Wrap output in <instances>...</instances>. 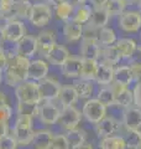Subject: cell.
I'll list each match as a JSON object with an SVG mask.
<instances>
[{
    "label": "cell",
    "mask_w": 141,
    "mask_h": 149,
    "mask_svg": "<svg viewBox=\"0 0 141 149\" xmlns=\"http://www.w3.org/2000/svg\"><path fill=\"white\" fill-rule=\"evenodd\" d=\"M30 58L24 57L17 54H12L8 56L6 66L4 70V80L10 87H16L19 83L26 81L27 72H29Z\"/></svg>",
    "instance_id": "cell-1"
},
{
    "label": "cell",
    "mask_w": 141,
    "mask_h": 149,
    "mask_svg": "<svg viewBox=\"0 0 141 149\" xmlns=\"http://www.w3.org/2000/svg\"><path fill=\"white\" fill-rule=\"evenodd\" d=\"M34 118L29 117V116H22L17 114L16 122L14 124V128L11 130L12 137L15 138V141L17 142L19 146H27L31 144L32 137H34Z\"/></svg>",
    "instance_id": "cell-2"
},
{
    "label": "cell",
    "mask_w": 141,
    "mask_h": 149,
    "mask_svg": "<svg viewBox=\"0 0 141 149\" xmlns=\"http://www.w3.org/2000/svg\"><path fill=\"white\" fill-rule=\"evenodd\" d=\"M118 27L125 34H138L141 30V14L138 9H126L118 16Z\"/></svg>",
    "instance_id": "cell-3"
},
{
    "label": "cell",
    "mask_w": 141,
    "mask_h": 149,
    "mask_svg": "<svg viewBox=\"0 0 141 149\" xmlns=\"http://www.w3.org/2000/svg\"><path fill=\"white\" fill-rule=\"evenodd\" d=\"M15 96L17 102H31V103H40L41 96L39 90V82L26 80L15 87Z\"/></svg>",
    "instance_id": "cell-4"
},
{
    "label": "cell",
    "mask_w": 141,
    "mask_h": 149,
    "mask_svg": "<svg viewBox=\"0 0 141 149\" xmlns=\"http://www.w3.org/2000/svg\"><path fill=\"white\" fill-rule=\"evenodd\" d=\"M82 116L89 123L97 124L100 119L106 116V107L97 98H88L86 100L82 108Z\"/></svg>",
    "instance_id": "cell-5"
},
{
    "label": "cell",
    "mask_w": 141,
    "mask_h": 149,
    "mask_svg": "<svg viewBox=\"0 0 141 149\" xmlns=\"http://www.w3.org/2000/svg\"><path fill=\"white\" fill-rule=\"evenodd\" d=\"M51 19H52V10H51L50 4H46V3L32 4L29 20L34 26L44 27L46 25H48Z\"/></svg>",
    "instance_id": "cell-6"
},
{
    "label": "cell",
    "mask_w": 141,
    "mask_h": 149,
    "mask_svg": "<svg viewBox=\"0 0 141 149\" xmlns=\"http://www.w3.org/2000/svg\"><path fill=\"white\" fill-rule=\"evenodd\" d=\"M82 120V112H79L74 106L63 107L61 109L59 118L57 120V124L64 130H69L73 128H77L78 124Z\"/></svg>",
    "instance_id": "cell-7"
},
{
    "label": "cell",
    "mask_w": 141,
    "mask_h": 149,
    "mask_svg": "<svg viewBox=\"0 0 141 149\" xmlns=\"http://www.w3.org/2000/svg\"><path fill=\"white\" fill-rule=\"evenodd\" d=\"M121 120H118L113 116H105L103 119H100L97 124H94L95 127V133L98 138H105L113 136V134H120L121 129Z\"/></svg>",
    "instance_id": "cell-8"
},
{
    "label": "cell",
    "mask_w": 141,
    "mask_h": 149,
    "mask_svg": "<svg viewBox=\"0 0 141 149\" xmlns=\"http://www.w3.org/2000/svg\"><path fill=\"white\" fill-rule=\"evenodd\" d=\"M55 101H44V103L40 104L39 114L37 117L44 124L46 125H52L56 124L59 118L61 108L53 103Z\"/></svg>",
    "instance_id": "cell-9"
},
{
    "label": "cell",
    "mask_w": 141,
    "mask_h": 149,
    "mask_svg": "<svg viewBox=\"0 0 141 149\" xmlns=\"http://www.w3.org/2000/svg\"><path fill=\"white\" fill-rule=\"evenodd\" d=\"M61 83L55 78L45 77L39 81L41 101H56L61 90Z\"/></svg>",
    "instance_id": "cell-10"
},
{
    "label": "cell",
    "mask_w": 141,
    "mask_h": 149,
    "mask_svg": "<svg viewBox=\"0 0 141 149\" xmlns=\"http://www.w3.org/2000/svg\"><path fill=\"white\" fill-rule=\"evenodd\" d=\"M121 123H123V127L125 128V130L141 129V108L134 104L128 107V108H124Z\"/></svg>",
    "instance_id": "cell-11"
},
{
    "label": "cell",
    "mask_w": 141,
    "mask_h": 149,
    "mask_svg": "<svg viewBox=\"0 0 141 149\" xmlns=\"http://www.w3.org/2000/svg\"><path fill=\"white\" fill-rule=\"evenodd\" d=\"M110 86L115 92V107L124 109L134 104V93L130 86H121L115 82H111Z\"/></svg>",
    "instance_id": "cell-12"
},
{
    "label": "cell",
    "mask_w": 141,
    "mask_h": 149,
    "mask_svg": "<svg viewBox=\"0 0 141 149\" xmlns=\"http://www.w3.org/2000/svg\"><path fill=\"white\" fill-rule=\"evenodd\" d=\"M4 34H5V39L10 42H17L19 40L26 35L25 25L21 20L19 19H11L8 21V24L4 26Z\"/></svg>",
    "instance_id": "cell-13"
},
{
    "label": "cell",
    "mask_w": 141,
    "mask_h": 149,
    "mask_svg": "<svg viewBox=\"0 0 141 149\" xmlns=\"http://www.w3.org/2000/svg\"><path fill=\"white\" fill-rule=\"evenodd\" d=\"M114 70L115 66L106 61L99 60L98 63V70L94 77V82L100 86H108L114 81Z\"/></svg>",
    "instance_id": "cell-14"
},
{
    "label": "cell",
    "mask_w": 141,
    "mask_h": 149,
    "mask_svg": "<svg viewBox=\"0 0 141 149\" xmlns=\"http://www.w3.org/2000/svg\"><path fill=\"white\" fill-rule=\"evenodd\" d=\"M37 40V52L46 57L50 51L53 49L56 42V34L52 30H44L41 31L36 37Z\"/></svg>",
    "instance_id": "cell-15"
},
{
    "label": "cell",
    "mask_w": 141,
    "mask_h": 149,
    "mask_svg": "<svg viewBox=\"0 0 141 149\" xmlns=\"http://www.w3.org/2000/svg\"><path fill=\"white\" fill-rule=\"evenodd\" d=\"M37 52V40L32 35H25L15 45V54L24 57H32Z\"/></svg>",
    "instance_id": "cell-16"
},
{
    "label": "cell",
    "mask_w": 141,
    "mask_h": 149,
    "mask_svg": "<svg viewBox=\"0 0 141 149\" xmlns=\"http://www.w3.org/2000/svg\"><path fill=\"white\" fill-rule=\"evenodd\" d=\"M100 52H102V46L98 42V40L82 39L81 46H79V57L99 60Z\"/></svg>",
    "instance_id": "cell-17"
},
{
    "label": "cell",
    "mask_w": 141,
    "mask_h": 149,
    "mask_svg": "<svg viewBox=\"0 0 141 149\" xmlns=\"http://www.w3.org/2000/svg\"><path fill=\"white\" fill-rule=\"evenodd\" d=\"M82 61L83 60L79 56H69L64 61V63L61 66L62 74L67 78H72V80H76V78L81 77Z\"/></svg>",
    "instance_id": "cell-18"
},
{
    "label": "cell",
    "mask_w": 141,
    "mask_h": 149,
    "mask_svg": "<svg viewBox=\"0 0 141 149\" xmlns=\"http://www.w3.org/2000/svg\"><path fill=\"white\" fill-rule=\"evenodd\" d=\"M63 36L67 42H77L82 40L83 36V24L78 22L73 19L64 21L63 25Z\"/></svg>",
    "instance_id": "cell-19"
},
{
    "label": "cell",
    "mask_w": 141,
    "mask_h": 149,
    "mask_svg": "<svg viewBox=\"0 0 141 149\" xmlns=\"http://www.w3.org/2000/svg\"><path fill=\"white\" fill-rule=\"evenodd\" d=\"M48 63L44 60H34L30 62L29 66V72H27V80H32V81H37L39 82L42 78L47 77L48 74Z\"/></svg>",
    "instance_id": "cell-20"
},
{
    "label": "cell",
    "mask_w": 141,
    "mask_h": 149,
    "mask_svg": "<svg viewBox=\"0 0 141 149\" xmlns=\"http://www.w3.org/2000/svg\"><path fill=\"white\" fill-rule=\"evenodd\" d=\"M57 100L59 101V103L63 108V107L74 106L77 103V101L79 100V97L73 85H66L61 87Z\"/></svg>",
    "instance_id": "cell-21"
},
{
    "label": "cell",
    "mask_w": 141,
    "mask_h": 149,
    "mask_svg": "<svg viewBox=\"0 0 141 149\" xmlns=\"http://www.w3.org/2000/svg\"><path fill=\"white\" fill-rule=\"evenodd\" d=\"M118 85L121 86H130L135 82L134 81V74L131 71V67L129 65H119L115 66L114 70V81Z\"/></svg>",
    "instance_id": "cell-22"
},
{
    "label": "cell",
    "mask_w": 141,
    "mask_h": 149,
    "mask_svg": "<svg viewBox=\"0 0 141 149\" xmlns=\"http://www.w3.org/2000/svg\"><path fill=\"white\" fill-rule=\"evenodd\" d=\"M114 45L119 50L123 60H129L134 55L136 47H138V42L133 37H118L116 42Z\"/></svg>",
    "instance_id": "cell-23"
},
{
    "label": "cell",
    "mask_w": 141,
    "mask_h": 149,
    "mask_svg": "<svg viewBox=\"0 0 141 149\" xmlns=\"http://www.w3.org/2000/svg\"><path fill=\"white\" fill-rule=\"evenodd\" d=\"M69 51L67 50V47L63 45H58L56 44L53 46V49L50 51V54L46 56L47 61H48L51 65H53V66H62L64 63V61L69 57Z\"/></svg>",
    "instance_id": "cell-24"
},
{
    "label": "cell",
    "mask_w": 141,
    "mask_h": 149,
    "mask_svg": "<svg viewBox=\"0 0 141 149\" xmlns=\"http://www.w3.org/2000/svg\"><path fill=\"white\" fill-rule=\"evenodd\" d=\"M94 83L95 82L93 80H87V78H82V77H78L74 80L73 86L76 88L79 98L81 100L91 98L94 92Z\"/></svg>",
    "instance_id": "cell-25"
},
{
    "label": "cell",
    "mask_w": 141,
    "mask_h": 149,
    "mask_svg": "<svg viewBox=\"0 0 141 149\" xmlns=\"http://www.w3.org/2000/svg\"><path fill=\"white\" fill-rule=\"evenodd\" d=\"M52 138H53V133L51 132V130H48V129L37 130V132L34 133L31 146L36 149H50Z\"/></svg>",
    "instance_id": "cell-26"
},
{
    "label": "cell",
    "mask_w": 141,
    "mask_h": 149,
    "mask_svg": "<svg viewBox=\"0 0 141 149\" xmlns=\"http://www.w3.org/2000/svg\"><path fill=\"white\" fill-rule=\"evenodd\" d=\"M110 16L108 11L105 10V8H93L92 9V14H91V19H89V24L102 29V27L106 26L109 24Z\"/></svg>",
    "instance_id": "cell-27"
},
{
    "label": "cell",
    "mask_w": 141,
    "mask_h": 149,
    "mask_svg": "<svg viewBox=\"0 0 141 149\" xmlns=\"http://www.w3.org/2000/svg\"><path fill=\"white\" fill-rule=\"evenodd\" d=\"M98 147L102 149H125L126 142L124 136L121 134H113V136L100 138Z\"/></svg>",
    "instance_id": "cell-28"
},
{
    "label": "cell",
    "mask_w": 141,
    "mask_h": 149,
    "mask_svg": "<svg viewBox=\"0 0 141 149\" xmlns=\"http://www.w3.org/2000/svg\"><path fill=\"white\" fill-rule=\"evenodd\" d=\"M32 9V4L29 1H24V3H14V6L11 8V10L6 15L9 19H29L30 13Z\"/></svg>",
    "instance_id": "cell-29"
},
{
    "label": "cell",
    "mask_w": 141,
    "mask_h": 149,
    "mask_svg": "<svg viewBox=\"0 0 141 149\" xmlns=\"http://www.w3.org/2000/svg\"><path fill=\"white\" fill-rule=\"evenodd\" d=\"M103 61H106L111 65H119L120 61L123 60L119 50L116 49L115 45H109V46H102V52H100V58Z\"/></svg>",
    "instance_id": "cell-30"
},
{
    "label": "cell",
    "mask_w": 141,
    "mask_h": 149,
    "mask_svg": "<svg viewBox=\"0 0 141 149\" xmlns=\"http://www.w3.org/2000/svg\"><path fill=\"white\" fill-rule=\"evenodd\" d=\"M66 137L68 139L69 143V148L72 149H79L82 144L86 142L87 139V134L83 129H78V128H73L69 130H66Z\"/></svg>",
    "instance_id": "cell-31"
},
{
    "label": "cell",
    "mask_w": 141,
    "mask_h": 149,
    "mask_svg": "<svg viewBox=\"0 0 141 149\" xmlns=\"http://www.w3.org/2000/svg\"><path fill=\"white\" fill-rule=\"evenodd\" d=\"M97 100L100 101L106 108L109 107H115V92L110 85L102 86V88L98 91Z\"/></svg>",
    "instance_id": "cell-32"
},
{
    "label": "cell",
    "mask_w": 141,
    "mask_h": 149,
    "mask_svg": "<svg viewBox=\"0 0 141 149\" xmlns=\"http://www.w3.org/2000/svg\"><path fill=\"white\" fill-rule=\"evenodd\" d=\"M129 6V0H109L104 8L110 17H118Z\"/></svg>",
    "instance_id": "cell-33"
},
{
    "label": "cell",
    "mask_w": 141,
    "mask_h": 149,
    "mask_svg": "<svg viewBox=\"0 0 141 149\" xmlns=\"http://www.w3.org/2000/svg\"><path fill=\"white\" fill-rule=\"evenodd\" d=\"M118 40V34L116 31L109 26H104L99 29V35H98V42L100 44V46H109L114 45Z\"/></svg>",
    "instance_id": "cell-34"
},
{
    "label": "cell",
    "mask_w": 141,
    "mask_h": 149,
    "mask_svg": "<svg viewBox=\"0 0 141 149\" xmlns=\"http://www.w3.org/2000/svg\"><path fill=\"white\" fill-rule=\"evenodd\" d=\"M82 71H81V77L87 78V80H93L95 77L97 70H98V63L99 60H92V58H82Z\"/></svg>",
    "instance_id": "cell-35"
},
{
    "label": "cell",
    "mask_w": 141,
    "mask_h": 149,
    "mask_svg": "<svg viewBox=\"0 0 141 149\" xmlns=\"http://www.w3.org/2000/svg\"><path fill=\"white\" fill-rule=\"evenodd\" d=\"M125 138L126 148L141 149V129L139 130H125L121 134Z\"/></svg>",
    "instance_id": "cell-36"
},
{
    "label": "cell",
    "mask_w": 141,
    "mask_h": 149,
    "mask_svg": "<svg viewBox=\"0 0 141 149\" xmlns=\"http://www.w3.org/2000/svg\"><path fill=\"white\" fill-rule=\"evenodd\" d=\"M92 6L91 5H79V6H76L74 8V11H73V15H72V19L76 20L81 24H87L91 19V14H92Z\"/></svg>",
    "instance_id": "cell-37"
},
{
    "label": "cell",
    "mask_w": 141,
    "mask_h": 149,
    "mask_svg": "<svg viewBox=\"0 0 141 149\" xmlns=\"http://www.w3.org/2000/svg\"><path fill=\"white\" fill-rule=\"evenodd\" d=\"M73 11H74V6L70 5L67 0L61 3L59 5L55 6V15L57 16L58 20H62V21H67L69 19H72Z\"/></svg>",
    "instance_id": "cell-38"
},
{
    "label": "cell",
    "mask_w": 141,
    "mask_h": 149,
    "mask_svg": "<svg viewBox=\"0 0 141 149\" xmlns=\"http://www.w3.org/2000/svg\"><path fill=\"white\" fill-rule=\"evenodd\" d=\"M40 103H31V102H17V114L29 116L35 118L39 114Z\"/></svg>",
    "instance_id": "cell-39"
},
{
    "label": "cell",
    "mask_w": 141,
    "mask_h": 149,
    "mask_svg": "<svg viewBox=\"0 0 141 149\" xmlns=\"http://www.w3.org/2000/svg\"><path fill=\"white\" fill-rule=\"evenodd\" d=\"M19 147L15 138L10 133L0 134V149H15Z\"/></svg>",
    "instance_id": "cell-40"
},
{
    "label": "cell",
    "mask_w": 141,
    "mask_h": 149,
    "mask_svg": "<svg viewBox=\"0 0 141 149\" xmlns=\"http://www.w3.org/2000/svg\"><path fill=\"white\" fill-rule=\"evenodd\" d=\"M51 148L52 149H68L69 143L66 134H53L52 142H51Z\"/></svg>",
    "instance_id": "cell-41"
},
{
    "label": "cell",
    "mask_w": 141,
    "mask_h": 149,
    "mask_svg": "<svg viewBox=\"0 0 141 149\" xmlns=\"http://www.w3.org/2000/svg\"><path fill=\"white\" fill-rule=\"evenodd\" d=\"M98 35H99V29L95 26L91 25L89 22L83 25V36L82 39H93L98 40Z\"/></svg>",
    "instance_id": "cell-42"
},
{
    "label": "cell",
    "mask_w": 141,
    "mask_h": 149,
    "mask_svg": "<svg viewBox=\"0 0 141 149\" xmlns=\"http://www.w3.org/2000/svg\"><path fill=\"white\" fill-rule=\"evenodd\" d=\"M133 93H134V106L141 108V81L135 82L133 87Z\"/></svg>",
    "instance_id": "cell-43"
},
{
    "label": "cell",
    "mask_w": 141,
    "mask_h": 149,
    "mask_svg": "<svg viewBox=\"0 0 141 149\" xmlns=\"http://www.w3.org/2000/svg\"><path fill=\"white\" fill-rule=\"evenodd\" d=\"M128 65L131 67V71H133L134 81L135 82L141 81V63H128Z\"/></svg>",
    "instance_id": "cell-44"
},
{
    "label": "cell",
    "mask_w": 141,
    "mask_h": 149,
    "mask_svg": "<svg viewBox=\"0 0 141 149\" xmlns=\"http://www.w3.org/2000/svg\"><path fill=\"white\" fill-rule=\"evenodd\" d=\"M14 6L12 0H0V14H8Z\"/></svg>",
    "instance_id": "cell-45"
},
{
    "label": "cell",
    "mask_w": 141,
    "mask_h": 149,
    "mask_svg": "<svg viewBox=\"0 0 141 149\" xmlns=\"http://www.w3.org/2000/svg\"><path fill=\"white\" fill-rule=\"evenodd\" d=\"M128 63H141V45H138L134 55L128 60Z\"/></svg>",
    "instance_id": "cell-46"
},
{
    "label": "cell",
    "mask_w": 141,
    "mask_h": 149,
    "mask_svg": "<svg viewBox=\"0 0 141 149\" xmlns=\"http://www.w3.org/2000/svg\"><path fill=\"white\" fill-rule=\"evenodd\" d=\"M6 61H8V56L5 54V51H4L3 46H0V72H4L6 66Z\"/></svg>",
    "instance_id": "cell-47"
},
{
    "label": "cell",
    "mask_w": 141,
    "mask_h": 149,
    "mask_svg": "<svg viewBox=\"0 0 141 149\" xmlns=\"http://www.w3.org/2000/svg\"><path fill=\"white\" fill-rule=\"evenodd\" d=\"M92 8H104L109 0H88Z\"/></svg>",
    "instance_id": "cell-48"
},
{
    "label": "cell",
    "mask_w": 141,
    "mask_h": 149,
    "mask_svg": "<svg viewBox=\"0 0 141 149\" xmlns=\"http://www.w3.org/2000/svg\"><path fill=\"white\" fill-rule=\"evenodd\" d=\"M8 106V101H6V97L3 92H0V112H1L5 107Z\"/></svg>",
    "instance_id": "cell-49"
},
{
    "label": "cell",
    "mask_w": 141,
    "mask_h": 149,
    "mask_svg": "<svg viewBox=\"0 0 141 149\" xmlns=\"http://www.w3.org/2000/svg\"><path fill=\"white\" fill-rule=\"evenodd\" d=\"M67 1L70 4V5H73L74 8H76V6H79V5H83V4H86L88 0H67Z\"/></svg>",
    "instance_id": "cell-50"
},
{
    "label": "cell",
    "mask_w": 141,
    "mask_h": 149,
    "mask_svg": "<svg viewBox=\"0 0 141 149\" xmlns=\"http://www.w3.org/2000/svg\"><path fill=\"white\" fill-rule=\"evenodd\" d=\"M63 1H66V0H47V4H50L51 6H57Z\"/></svg>",
    "instance_id": "cell-51"
},
{
    "label": "cell",
    "mask_w": 141,
    "mask_h": 149,
    "mask_svg": "<svg viewBox=\"0 0 141 149\" xmlns=\"http://www.w3.org/2000/svg\"><path fill=\"white\" fill-rule=\"evenodd\" d=\"M5 34H4V29L1 26H0V46H3L4 44V41H5Z\"/></svg>",
    "instance_id": "cell-52"
},
{
    "label": "cell",
    "mask_w": 141,
    "mask_h": 149,
    "mask_svg": "<svg viewBox=\"0 0 141 149\" xmlns=\"http://www.w3.org/2000/svg\"><path fill=\"white\" fill-rule=\"evenodd\" d=\"M140 3H141V0H129V5L130 6H136L138 8L140 5Z\"/></svg>",
    "instance_id": "cell-53"
},
{
    "label": "cell",
    "mask_w": 141,
    "mask_h": 149,
    "mask_svg": "<svg viewBox=\"0 0 141 149\" xmlns=\"http://www.w3.org/2000/svg\"><path fill=\"white\" fill-rule=\"evenodd\" d=\"M83 148H88V149H93L94 147H93V144H91V143H88V142L86 141V142H84V143L82 144V146H81V148H79V149H83Z\"/></svg>",
    "instance_id": "cell-54"
},
{
    "label": "cell",
    "mask_w": 141,
    "mask_h": 149,
    "mask_svg": "<svg viewBox=\"0 0 141 149\" xmlns=\"http://www.w3.org/2000/svg\"><path fill=\"white\" fill-rule=\"evenodd\" d=\"M14 3H24V1H29V0H12Z\"/></svg>",
    "instance_id": "cell-55"
},
{
    "label": "cell",
    "mask_w": 141,
    "mask_h": 149,
    "mask_svg": "<svg viewBox=\"0 0 141 149\" xmlns=\"http://www.w3.org/2000/svg\"><path fill=\"white\" fill-rule=\"evenodd\" d=\"M3 81V72H0V83H1Z\"/></svg>",
    "instance_id": "cell-56"
},
{
    "label": "cell",
    "mask_w": 141,
    "mask_h": 149,
    "mask_svg": "<svg viewBox=\"0 0 141 149\" xmlns=\"http://www.w3.org/2000/svg\"><path fill=\"white\" fill-rule=\"evenodd\" d=\"M138 10H139V11H140V14H141V3H140V5L138 6Z\"/></svg>",
    "instance_id": "cell-57"
},
{
    "label": "cell",
    "mask_w": 141,
    "mask_h": 149,
    "mask_svg": "<svg viewBox=\"0 0 141 149\" xmlns=\"http://www.w3.org/2000/svg\"><path fill=\"white\" fill-rule=\"evenodd\" d=\"M140 39H141V30H140Z\"/></svg>",
    "instance_id": "cell-58"
}]
</instances>
